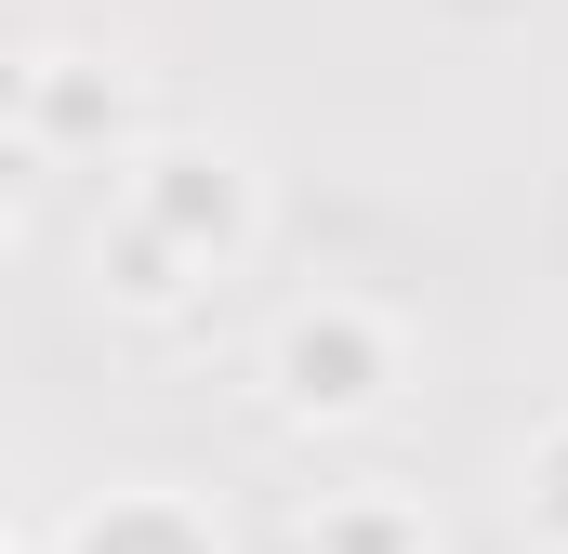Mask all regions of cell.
Segmentation results:
<instances>
[{
  "label": "cell",
  "instance_id": "obj_1",
  "mask_svg": "<svg viewBox=\"0 0 568 554\" xmlns=\"http://www.w3.org/2000/svg\"><path fill=\"white\" fill-rule=\"evenodd\" d=\"M397 383H410V330L371 290H304V304H278V330H265V410L278 422L357 435V422L397 410Z\"/></svg>",
  "mask_w": 568,
  "mask_h": 554
},
{
  "label": "cell",
  "instance_id": "obj_2",
  "mask_svg": "<svg viewBox=\"0 0 568 554\" xmlns=\"http://www.w3.org/2000/svg\"><path fill=\"white\" fill-rule=\"evenodd\" d=\"M120 212L145 238H172L199 277H239L252 238H265V172L239 145H212V133H145L120 158Z\"/></svg>",
  "mask_w": 568,
  "mask_h": 554
},
{
  "label": "cell",
  "instance_id": "obj_3",
  "mask_svg": "<svg viewBox=\"0 0 568 554\" xmlns=\"http://www.w3.org/2000/svg\"><path fill=\"white\" fill-rule=\"evenodd\" d=\"M27 145L67 172V158H133L145 145V93L133 66H106V53H27Z\"/></svg>",
  "mask_w": 568,
  "mask_h": 554
},
{
  "label": "cell",
  "instance_id": "obj_4",
  "mask_svg": "<svg viewBox=\"0 0 568 554\" xmlns=\"http://www.w3.org/2000/svg\"><path fill=\"white\" fill-rule=\"evenodd\" d=\"M53 554H225V529L199 489H106L93 515H67Z\"/></svg>",
  "mask_w": 568,
  "mask_h": 554
},
{
  "label": "cell",
  "instance_id": "obj_5",
  "mask_svg": "<svg viewBox=\"0 0 568 554\" xmlns=\"http://www.w3.org/2000/svg\"><path fill=\"white\" fill-rule=\"evenodd\" d=\"M93 290H106L120 317H199V304H212V277L185 265L172 238H145L120 198H106V225H93Z\"/></svg>",
  "mask_w": 568,
  "mask_h": 554
},
{
  "label": "cell",
  "instance_id": "obj_6",
  "mask_svg": "<svg viewBox=\"0 0 568 554\" xmlns=\"http://www.w3.org/2000/svg\"><path fill=\"white\" fill-rule=\"evenodd\" d=\"M304 554H436V515L410 489H331L304 515Z\"/></svg>",
  "mask_w": 568,
  "mask_h": 554
},
{
  "label": "cell",
  "instance_id": "obj_7",
  "mask_svg": "<svg viewBox=\"0 0 568 554\" xmlns=\"http://www.w3.org/2000/svg\"><path fill=\"white\" fill-rule=\"evenodd\" d=\"M516 515H529L542 554H568V410H542L529 449H516Z\"/></svg>",
  "mask_w": 568,
  "mask_h": 554
},
{
  "label": "cell",
  "instance_id": "obj_8",
  "mask_svg": "<svg viewBox=\"0 0 568 554\" xmlns=\"http://www.w3.org/2000/svg\"><path fill=\"white\" fill-rule=\"evenodd\" d=\"M27 172H53V158H40V145H27V120H0V212H13V198H27Z\"/></svg>",
  "mask_w": 568,
  "mask_h": 554
},
{
  "label": "cell",
  "instance_id": "obj_9",
  "mask_svg": "<svg viewBox=\"0 0 568 554\" xmlns=\"http://www.w3.org/2000/svg\"><path fill=\"white\" fill-rule=\"evenodd\" d=\"M0 120H27V53H0Z\"/></svg>",
  "mask_w": 568,
  "mask_h": 554
},
{
  "label": "cell",
  "instance_id": "obj_10",
  "mask_svg": "<svg viewBox=\"0 0 568 554\" xmlns=\"http://www.w3.org/2000/svg\"><path fill=\"white\" fill-rule=\"evenodd\" d=\"M0 529H13V462H0Z\"/></svg>",
  "mask_w": 568,
  "mask_h": 554
},
{
  "label": "cell",
  "instance_id": "obj_11",
  "mask_svg": "<svg viewBox=\"0 0 568 554\" xmlns=\"http://www.w3.org/2000/svg\"><path fill=\"white\" fill-rule=\"evenodd\" d=\"M0 238H13V212H0Z\"/></svg>",
  "mask_w": 568,
  "mask_h": 554
},
{
  "label": "cell",
  "instance_id": "obj_12",
  "mask_svg": "<svg viewBox=\"0 0 568 554\" xmlns=\"http://www.w3.org/2000/svg\"><path fill=\"white\" fill-rule=\"evenodd\" d=\"M0 554H13V529H0Z\"/></svg>",
  "mask_w": 568,
  "mask_h": 554
}]
</instances>
